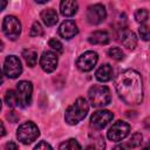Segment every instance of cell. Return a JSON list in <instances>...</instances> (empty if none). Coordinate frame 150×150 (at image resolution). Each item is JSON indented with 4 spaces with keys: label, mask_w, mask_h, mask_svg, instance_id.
Returning a JSON list of instances; mask_svg holds the SVG:
<instances>
[{
    "label": "cell",
    "mask_w": 150,
    "mask_h": 150,
    "mask_svg": "<svg viewBox=\"0 0 150 150\" xmlns=\"http://www.w3.org/2000/svg\"><path fill=\"white\" fill-rule=\"evenodd\" d=\"M114 115L109 110H97L90 117V124L96 130H101L107 127V124L112 120Z\"/></svg>",
    "instance_id": "cell-10"
},
{
    "label": "cell",
    "mask_w": 150,
    "mask_h": 150,
    "mask_svg": "<svg viewBox=\"0 0 150 150\" xmlns=\"http://www.w3.org/2000/svg\"><path fill=\"white\" fill-rule=\"evenodd\" d=\"M38 4H46L47 1H49V0H35Z\"/></svg>",
    "instance_id": "cell-32"
},
{
    "label": "cell",
    "mask_w": 150,
    "mask_h": 150,
    "mask_svg": "<svg viewBox=\"0 0 150 150\" xmlns=\"http://www.w3.org/2000/svg\"><path fill=\"white\" fill-rule=\"evenodd\" d=\"M5 101H6L7 105L11 107V108L18 107V96H16V91H14V90H8V91L6 93Z\"/></svg>",
    "instance_id": "cell-20"
},
{
    "label": "cell",
    "mask_w": 150,
    "mask_h": 150,
    "mask_svg": "<svg viewBox=\"0 0 150 150\" xmlns=\"http://www.w3.org/2000/svg\"><path fill=\"white\" fill-rule=\"evenodd\" d=\"M121 42L122 45L128 49H135L137 45V38L134 32L129 29H124L121 33Z\"/></svg>",
    "instance_id": "cell-15"
},
{
    "label": "cell",
    "mask_w": 150,
    "mask_h": 150,
    "mask_svg": "<svg viewBox=\"0 0 150 150\" xmlns=\"http://www.w3.org/2000/svg\"><path fill=\"white\" fill-rule=\"evenodd\" d=\"M79 33V28L76 26V23L73 20H66L60 25L59 28V34L63 38V39H71L74 38L76 34Z\"/></svg>",
    "instance_id": "cell-13"
},
{
    "label": "cell",
    "mask_w": 150,
    "mask_h": 150,
    "mask_svg": "<svg viewBox=\"0 0 150 150\" xmlns=\"http://www.w3.org/2000/svg\"><path fill=\"white\" fill-rule=\"evenodd\" d=\"M148 18H149V13H148V11L144 9V8L137 9V11L135 12V20H136L138 23H141V25L144 23V22H146Z\"/></svg>",
    "instance_id": "cell-23"
},
{
    "label": "cell",
    "mask_w": 150,
    "mask_h": 150,
    "mask_svg": "<svg viewBox=\"0 0 150 150\" xmlns=\"http://www.w3.org/2000/svg\"><path fill=\"white\" fill-rule=\"evenodd\" d=\"M22 56L26 61V63L29 66V67H34L36 64V61H38V53L33 49H26L23 50L22 53Z\"/></svg>",
    "instance_id": "cell-19"
},
{
    "label": "cell",
    "mask_w": 150,
    "mask_h": 150,
    "mask_svg": "<svg viewBox=\"0 0 150 150\" xmlns=\"http://www.w3.org/2000/svg\"><path fill=\"white\" fill-rule=\"evenodd\" d=\"M59 149H61V150H64V149L66 150H75V149H81V145L79 144V142L76 139L70 138V139L61 143L59 145Z\"/></svg>",
    "instance_id": "cell-21"
},
{
    "label": "cell",
    "mask_w": 150,
    "mask_h": 150,
    "mask_svg": "<svg viewBox=\"0 0 150 150\" xmlns=\"http://www.w3.org/2000/svg\"><path fill=\"white\" fill-rule=\"evenodd\" d=\"M88 41L91 45H107L110 41V36L105 30H96L89 35Z\"/></svg>",
    "instance_id": "cell-16"
},
{
    "label": "cell",
    "mask_w": 150,
    "mask_h": 150,
    "mask_svg": "<svg viewBox=\"0 0 150 150\" xmlns=\"http://www.w3.org/2000/svg\"><path fill=\"white\" fill-rule=\"evenodd\" d=\"M88 110H89V105H88V102L86 101V98L79 97L66 110L64 120H66V122L68 124L75 125V124H77L79 122H81L87 116Z\"/></svg>",
    "instance_id": "cell-2"
},
{
    "label": "cell",
    "mask_w": 150,
    "mask_h": 150,
    "mask_svg": "<svg viewBox=\"0 0 150 150\" xmlns=\"http://www.w3.org/2000/svg\"><path fill=\"white\" fill-rule=\"evenodd\" d=\"M39 135H40V130L36 127V124L33 122L22 123L16 130V137L23 144H30L39 137Z\"/></svg>",
    "instance_id": "cell-4"
},
{
    "label": "cell",
    "mask_w": 150,
    "mask_h": 150,
    "mask_svg": "<svg viewBox=\"0 0 150 150\" xmlns=\"http://www.w3.org/2000/svg\"><path fill=\"white\" fill-rule=\"evenodd\" d=\"M29 34H30V36H41L43 34L42 27H41V25L38 21H35L32 25V28H30V33Z\"/></svg>",
    "instance_id": "cell-25"
},
{
    "label": "cell",
    "mask_w": 150,
    "mask_h": 150,
    "mask_svg": "<svg viewBox=\"0 0 150 150\" xmlns=\"http://www.w3.org/2000/svg\"><path fill=\"white\" fill-rule=\"evenodd\" d=\"M105 16H107V12L103 5L100 4L91 5L87 9V20L91 25H98L103 22Z\"/></svg>",
    "instance_id": "cell-11"
},
{
    "label": "cell",
    "mask_w": 150,
    "mask_h": 150,
    "mask_svg": "<svg viewBox=\"0 0 150 150\" xmlns=\"http://www.w3.org/2000/svg\"><path fill=\"white\" fill-rule=\"evenodd\" d=\"M88 97L91 105L95 108H103L111 101L110 90L107 86H93L88 91Z\"/></svg>",
    "instance_id": "cell-3"
},
{
    "label": "cell",
    "mask_w": 150,
    "mask_h": 150,
    "mask_svg": "<svg viewBox=\"0 0 150 150\" xmlns=\"http://www.w3.org/2000/svg\"><path fill=\"white\" fill-rule=\"evenodd\" d=\"M108 55H109L111 59L116 60V61H121V60L124 57L123 52H122L118 47H112V48H110V49L108 50Z\"/></svg>",
    "instance_id": "cell-24"
},
{
    "label": "cell",
    "mask_w": 150,
    "mask_h": 150,
    "mask_svg": "<svg viewBox=\"0 0 150 150\" xmlns=\"http://www.w3.org/2000/svg\"><path fill=\"white\" fill-rule=\"evenodd\" d=\"M41 19L46 26L50 27V26L56 25L59 16H57V13L53 8H47V9H43L41 12Z\"/></svg>",
    "instance_id": "cell-17"
},
{
    "label": "cell",
    "mask_w": 150,
    "mask_h": 150,
    "mask_svg": "<svg viewBox=\"0 0 150 150\" xmlns=\"http://www.w3.org/2000/svg\"><path fill=\"white\" fill-rule=\"evenodd\" d=\"M2 32L9 40H16L21 34V23L18 18L13 15L5 16L2 21Z\"/></svg>",
    "instance_id": "cell-5"
},
{
    "label": "cell",
    "mask_w": 150,
    "mask_h": 150,
    "mask_svg": "<svg viewBox=\"0 0 150 150\" xmlns=\"http://www.w3.org/2000/svg\"><path fill=\"white\" fill-rule=\"evenodd\" d=\"M33 86L28 81H20L16 84V96H18V107L26 108L32 102Z\"/></svg>",
    "instance_id": "cell-6"
},
{
    "label": "cell",
    "mask_w": 150,
    "mask_h": 150,
    "mask_svg": "<svg viewBox=\"0 0 150 150\" xmlns=\"http://www.w3.org/2000/svg\"><path fill=\"white\" fill-rule=\"evenodd\" d=\"M4 73L9 79H16L18 76H20L22 73V66L19 57H16L15 55L7 56L4 63Z\"/></svg>",
    "instance_id": "cell-8"
},
{
    "label": "cell",
    "mask_w": 150,
    "mask_h": 150,
    "mask_svg": "<svg viewBox=\"0 0 150 150\" xmlns=\"http://www.w3.org/2000/svg\"><path fill=\"white\" fill-rule=\"evenodd\" d=\"M142 139H143L142 134L136 132V134H134V135L129 138V141L127 142V146H128V148H137V146L141 145Z\"/></svg>",
    "instance_id": "cell-22"
},
{
    "label": "cell",
    "mask_w": 150,
    "mask_h": 150,
    "mask_svg": "<svg viewBox=\"0 0 150 150\" xmlns=\"http://www.w3.org/2000/svg\"><path fill=\"white\" fill-rule=\"evenodd\" d=\"M40 66H41L42 70L46 73L54 71L57 67V55L50 50L43 52L40 57Z\"/></svg>",
    "instance_id": "cell-12"
},
{
    "label": "cell",
    "mask_w": 150,
    "mask_h": 150,
    "mask_svg": "<svg viewBox=\"0 0 150 150\" xmlns=\"http://www.w3.org/2000/svg\"><path fill=\"white\" fill-rule=\"evenodd\" d=\"M138 32H139L141 38H142L144 41H149V40H150V27H148V26H145V25H142V26L139 27Z\"/></svg>",
    "instance_id": "cell-26"
},
{
    "label": "cell",
    "mask_w": 150,
    "mask_h": 150,
    "mask_svg": "<svg viewBox=\"0 0 150 150\" xmlns=\"http://www.w3.org/2000/svg\"><path fill=\"white\" fill-rule=\"evenodd\" d=\"M95 76L98 81L101 82H107L109 80H111L112 77V68L110 64L105 63V64H102L95 73Z\"/></svg>",
    "instance_id": "cell-18"
},
{
    "label": "cell",
    "mask_w": 150,
    "mask_h": 150,
    "mask_svg": "<svg viewBox=\"0 0 150 150\" xmlns=\"http://www.w3.org/2000/svg\"><path fill=\"white\" fill-rule=\"evenodd\" d=\"M6 149H14V150H16L18 149V145L15 143H13V142H9V143L6 144Z\"/></svg>",
    "instance_id": "cell-29"
},
{
    "label": "cell",
    "mask_w": 150,
    "mask_h": 150,
    "mask_svg": "<svg viewBox=\"0 0 150 150\" xmlns=\"http://www.w3.org/2000/svg\"><path fill=\"white\" fill-rule=\"evenodd\" d=\"M130 131V125L127 123V122H123V121H117L115 122L110 129L108 130L107 132V137L112 141V142H120L122 139H124L128 134Z\"/></svg>",
    "instance_id": "cell-7"
},
{
    "label": "cell",
    "mask_w": 150,
    "mask_h": 150,
    "mask_svg": "<svg viewBox=\"0 0 150 150\" xmlns=\"http://www.w3.org/2000/svg\"><path fill=\"white\" fill-rule=\"evenodd\" d=\"M49 47H50L53 50H55L56 53H62V50H63L62 43H61L59 40H56V39H50V40H49Z\"/></svg>",
    "instance_id": "cell-27"
},
{
    "label": "cell",
    "mask_w": 150,
    "mask_h": 150,
    "mask_svg": "<svg viewBox=\"0 0 150 150\" xmlns=\"http://www.w3.org/2000/svg\"><path fill=\"white\" fill-rule=\"evenodd\" d=\"M79 5L76 0H62L60 4V11L63 16L70 18L77 12Z\"/></svg>",
    "instance_id": "cell-14"
},
{
    "label": "cell",
    "mask_w": 150,
    "mask_h": 150,
    "mask_svg": "<svg viewBox=\"0 0 150 150\" xmlns=\"http://www.w3.org/2000/svg\"><path fill=\"white\" fill-rule=\"evenodd\" d=\"M97 60H98L97 53L93 50H88L82 55H80V57L76 61V66L82 71H90L97 63Z\"/></svg>",
    "instance_id": "cell-9"
},
{
    "label": "cell",
    "mask_w": 150,
    "mask_h": 150,
    "mask_svg": "<svg viewBox=\"0 0 150 150\" xmlns=\"http://www.w3.org/2000/svg\"><path fill=\"white\" fill-rule=\"evenodd\" d=\"M5 135V127H4V123L1 122V136Z\"/></svg>",
    "instance_id": "cell-31"
},
{
    "label": "cell",
    "mask_w": 150,
    "mask_h": 150,
    "mask_svg": "<svg viewBox=\"0 0 150 150\" xmlns=\"http://www.w3.org/2000/svg\"><path fill=\"white\" fill-rule=\"evenodd\" d=\"M34 149H35V150H38V149H46V150H47V149H49V150H52L53 148H52V145H49L47 142L41 141L40 143H38V144L34 146Z\"/></svg>",
    "instance_id": "cell-28"
},
{
    "label": "cell",
    "mask_w": 150,
    "mask_h": 150,
    "mask_svg": "<svg viewBox=\"0 0 150 150\" xmlns=\"http://www.w3.org/2000/svg\"><path fill=\"white\" fill-rule=\"evenodd\" d=\"M6 4H7V1H6V0H1V11H4V9H5Z\"/></svg>",
    "instance_id": "cell-30"
},
{
    "label": "cell",
    "mask_w": 150,
    "mask_h": 150,
    "mask_svg": "<svg viewBox=\"0 0 150 150\" xmlns=\"http://www.w3.org/2000/svg\"><path fill=\"white\" fill-rule=\"evenodd\" d=\"M115 88L120 98L129 104L137 105L143 101V82L142 76L134 69L121 71L115 79Z\"/></svg>",
    "instance_id": "cell-1"
}]
</instances>
